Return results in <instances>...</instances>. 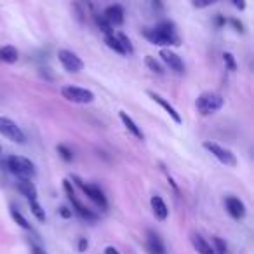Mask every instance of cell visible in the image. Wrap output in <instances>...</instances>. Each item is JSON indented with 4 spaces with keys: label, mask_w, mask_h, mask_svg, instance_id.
<instances>
[{
    "label": "cell",
    "mask_w": 254,
    "mask_h": 254,
    "mask_svg": "<svg viewBox=\"0 0 254 254\" xmlns=\"http://www.w3.org/2000/svg\"><path fill=\"white\" fill-rule=\"evenodd\" d=\"M218 0H191V5L195 9H204V7H209V5L216 4Z\"/></svg>",
    "instance_id": "83f0119b"
},
{
    "label": "cell",
    "mask_w": 254,
    "mask_h": 254,
    "mask_svg": "<svg viewBox=\"0 0 254 254\" xmlns=\"http://www.w3.org/2000/svg\"><path fill=\"white\" fill-rule=\"evenodd\" d=\"M145 63H146V66L150 68V70L153 71V73H164V68H162V64L159 63V61L155 60L153 56H146L145 58Z\"/></svg>",
    "instance_id": "cb8c5ba5"
},
{
    "label": "cell",
    "mask_w": 254,
    "mask_h": 254,
    "mask_svg": "<svg viewBox=\"0 0 254 254\" xmlns=\"http://www.w3.org/2000/svg\"><path fill=\"white\" fill-rule=\"evenodd\" d=\"M7 166L11 169V173L16 174L19 180H32L35 176V166H33L32 160L25 159V157H11L7 160Z\"/></svg>",
    "instance_id": "3957f363"
},
{
    "label": "cell",
    "mask_w": 254,
    "mask_h": 254,
    "mask_svg": "<svg viewBox=\"0 0 254 254\" xmlns=\"http://www.w3.org/2000/svg\"><path fill=\"white\" fill-rule=\"evenodd\" d=\"M223 98L218 92H204L197 98L195 106H197L200 115H212V113L219 112L223 108Z\"/></svg>",
    "instance_id": "7a4b0ae2"
},
{
    "label": "cell",
    "mask_w": 254,
    "mask_h": 254,
    "mask_svg": "<svg viewBox=\"0 0 254 254\" xmlns=\"http://www.w3.org/2000/svg\"><path fill=\"white\" fill-rule=\"evenodd\" d=\"M225 205H226V211L232 218L235 219H242L246 216V205L240 198L237 197H226L225 198Z\"/></svg>",
    "instance_id": "8fae6325"
},
{
    "label": "cell",
    "mask_w": 254,
    "mask_h": 254,
    "mask_svg": "<svg viewBox=\"0 0 254 254\" xmlns=\"http://www.w3.org/2000/svg\"><path fill=\"white\" fill-rule=\"evenodd\" d=\"M212 242H214V246H216L214 254H226V244L223 242L219 237H214V239H212Z\"/></svg>",
    "instance_id": "4316f807"
},
{
    "label": "cell",
    "mask_w": 254,
    "mask_h": 254,
    "mask_svg": "<svg viewBox=\"0 0 254 254\" xmlns=\"http://www.w3.org/2000/svg\"><path fill=\"white\" fill-rule=\"evenodd\" d=\"M18 188L28 200L30 198H37V188H35V185L32 183V180H19Z\"/></svg>",
    "instance_id": "d6986e66"
},
{
    "label": "cell",
    "mask_w": 254,
    "mask_h": 254,
    "mask_svg": "<svg viewBox=\"0 0 254 254\" xmlns=\"http://www.w3.org/2000/svg\"><path fill=\"white\" fill-rule=\"evenodd\" d=\"M61 94L64 99L75 103V105H89L94 101V92L84 87H77V85H64L61 89Z\"/></svg>",
    "instance_id": "277c9868"
},
{
    "label": "cell",
    "mask_w": 254,
    "mask_h": 254,
    "mask_svg": "<svg viewBox=\"0 0 254 254\" xmlns=\"http://www.w3.org/2000/svg\"><path fill=\"white\" fill-rule=\"evenodd\" d=\"M0 155H2V146H0Z\"/></svg>",
    "instance_id": "8d00e7d4"
},
{
    "label": "cell",
    "mask_w": 254,
    "mask_h": 254,
    "mask_svg": "<svg viewBox=\"0 0 254 254\" xmlns=\"http://www.w3.org/2000/svg\"><path fill=\"white\" fill-rule=\"evenodd\" d=\"M73 181L78 185V187L82 188V191H84L85 195H87L89 198H91L94 204H98L101 209H106L108 207V202H106V197L103 195V191L99 190L98 187H94V185H85L82 180H78L77 176H73Z\"/></svg>",
    "instance_id": "9c48e42d"
},
{
    "label": "cell",
    "mask_w": 254,
    "mask_h": 254,
    "mask_svg": "<svg viewBox=\"0 0 254 254\" xmlns=\"http://www.w3.org/2000/svg\"><path fill=\"white\" fill-rule=\"evenodd\" d=\"M233 4H235L237 9H240V11H244L246 9V0H232Z\"/></svg>",
    "instance_id": "4dcf8cb0"
},
{
    "label": "cell",
    "mask_w": 254,
    "mask_h": 254,
    "mask_svg": "<svg viewBox=\"0 0 254 254\" xmlns=\"http://www.w3.org/2000/svg\"><path fill=\"white\" fill-rule=\"evenodd\" d=\"M223 63H225L226 70H230V71H235L237 70L235 58H233L232 53H225V54H223Z\"/></svg>",
    "instance_id": "d4e9b609"
},
{
    "label": "cell",
    "mask_w": 254,
    "mask_h": 254,
    "mask_svg": "<svg viewBox=\"0 0 254 254\" xmlns=\"http://www.w3.org/2000/svg\"><path fill=\"white\" fill-rule=\"evenodd\" d=\"M0 134L4 136V138L11 139V141L18 143V145H23L26 141V136L21 131V127L14 120L7 119V117H0Z\"/></svg>",
    "instance_id": "5b68a950"
},
{
    "label": "cell",
    "mask_w": 254,
    "mask_h": 254,
    "mask_svg": "<svg viewBox=\"0 0 254 254\" xmlns=\"http://www.w3.org/2000/svg\"><path fill=\"white\" fill-rule=\"evenodd\" d=\"M58 60L63 64L64 70L70 71V73H78V71H82V68H84L82 60L75 53H71V51L61 49L60 53H58Z\"/></svg>",
    "instance_id": "ba28073f"
},
{
    "label": "cell",
    "mask_w": 254,
    "mask_h": 254,
    "mask_svg": "<svg viewBox=\"0 0 254 254\" xmlns=\"http://www.w3.org/2000/svg\"><path fill=\"white\" fill-rule=\"evenodd\" d=\"M63 188H64V193H66L68 200L73 204L75 207V212H77L78 216H80L82 219H85V221H98V216L94 214L92 211H89L87 207H84V205L80 204V202L77 200V197H75V191H73V187H71V183L68 180L63 181Z\"/></svg>",
    "instance_id": "8992f818"
},
{
    "label": "cell",
    "mask_w": 254,
    "mask_h": 254,
    "mask_svg": "<svg viewBox=\"0 0 254 254\" xmlns=\"http://www.w3.org/2000/svg\"><path fill=\"white\" fill-rule=\"evenodd\" d=\"M155 2H159V0H155Z\"/></svg>",
    "instance_id": "74e56055"
},
{
    "label": "cell",
    "mask_w": 254,
    "mask_h": 254,
    "mask_svg": "<svg viewBox=\"0 0 254 254\" xmlns=\"http://www.w3.org/2000/svg\"><path fill=\"white\" fill-rule=\"evenodd\" d=\"M18 49L12 46H4V47H0V61H4V63H16L18 61Z\"/></svg>",
    "instance_id": "ac0fdd59"
},
{
    "label": "cell",
    "mask_w": 254,
    "mask_h": 254,
    "mask_svg": "<svg viewBox=\"0 0 254 254\" xmlns=\"http://www.w3.org/2000/svg\"><path fill=\"white\" fill-rule=\"evenodd\" d=\"M105 44L112 51H115L117 54H122V56H126V51H124V47L120 46V42H119V39L115 37V33H113V35H106L105 37Z\"/></svg>",
    "instance_id": "44dd1931"
},
{
    "label": "cell",
    "mask_w": 254,
    "mask_h": 254,
    "mask_svg": "<svg viewBox=\"0 0 254 254\" xmlns=\"http://www.w3.org/2000/svg\"><path fill=\"white\" fill-rule=\"evenodd\" d=\"M160 60L164 61V63L167 64V66L171 68V70L178 71V73H181V71H185V64H183V60H181L180 56H178L176 53H173L171 49H162L160 51Z\"/></svg>",
    "instance_id": "30bf717a"
},
{
    "label": "cell",
    "mask_w": 254,
    "mask_h": 254,
    "mask_svg": "<svg viewBox=\"0 0 254 254\" xmlns=\"http://www.w3.org/2000/svg\"><path fill=\"white\" fill-rule=\"evenodd\" d=\"M105 254H120V253H119V251L115 249V247L108 246V247H106V249H105Z\"/></svg>",
    "instance_id": "e575fe53"
},
{
    "label": "cell",
    "mask_w": 254,
    "mask_h": 254,
    "mask_svg": "<svg viewBox=\"0 0 254 254\" xmlns=\"http://www.w3.org/2000/svg\"><path fill=\"white\" fill-rule=\"evenodd\" d=\"M216 23H218V26H221L223 23H225V19H223L221 16H218V19H216Z\"/></svg>",
    "instance_id": "d590c367"
},
{
    "label": "cell",
    "mask_w": 254,
    "mask_h": 254,
    "mask_svg": "<svg viewBox=\"0 0 254 254\" xmlns=\"http://www.w3.org/2000/svg\"><path fill=\"white\" fill-rule=\"evenodd\" d=\"M96 25H98V28L101 30L105 35H113V26L110 25L103 16H96Z\"/></svg>",
    "instance_id": "603a6c76"
},
{
    "label": "cell",
    "mask_w": 254,
    "mask_h": 254,
    "mask_svg": "<svg viewBox=\"0 0 254 254\" xmlns=\"http://www.w3.org/2000/svg\"><path fill=\"white\" fill-rule=\"evenodd\" d=\"M191 244H193L195 251H197L198 254H214V249H212L211 246H209V242L204 239V237L200 235H191Z\"/></svg>",
    "instance_id": "e0dca14e"
},
{
    "label": "cell",
    "mask_w": 254,
    "mask_h": 254,
    "mask_svg": "<svg viewBox=\"0 0 254 254\" xmlns=\"http://www.w3.org/2000/svg\"><path fill=\"white\" fill-rule=\"evenodd\" d=\"M146 249H148L150 254H166V247H164L162 240L152 230L146 232Z\"/></svg>",
    "instance_id": "4fadbf2b"
},
{
    "label": "cell",
    "mask_w": 254,
    "mask_h": 254,
    "mask_svg": "<svg viewBox=\"0 0 254 254\" xmlns=\"http://www.w3.org/2000/svg\"><path fill=\"white\" fill-rule=\"evenodd\" d=\"M230 23H232V25L235 26V28H237V32H240V33L244 32V26H242V23H239V21H237V19H232V21H230Z\"/></svg>",
    "instance_id": "d6a6232c"
},
{
    "label": "cell",
    "mask_w": 254,
    "mask_h": 254,
    "mask_svg": "<svg viewBox=\"0 0 254 254\" xmlns=\"http://www.w3.org/2000/svg\"><path fill=\"white\" fill-rule=\"evenodd\" d=\"M32 253H33V254H47L46 251H44V249H40L39 246H32Z\"/></svg>",
    "instance_id": "836d02e7"
},
{
    "label": "cell",
    "mask_w": 254,
    "mask_h": 254,
    "mask_svg": "<svg viewBox=\"0 0 254 254\" xmlns=\"http://www.w3.org/2000/svg\"><path fill=\"white\" fill-rule=\"evenodd\" d=\"M148 96L153 99V101L157 103V105H160L164 110H166L167 113H169V115H171V119H173L174 122H176V124H181V122H183V120H181V115H180V113H178V110L174 108V106L171 105L169 101H166V99H164L162 96H160V94H157V92H153V91H148Z\"/></svg>",
    "instance_id": "7c38bea8"
},
{
    "label": "cell",
    "mask_w": 254,
    "mask_h": 254,
    "mask_svg": "<svg viewBox=\"0 0 254 254\" xmlns=\"http://www.w3.org/2000/svg\"><path fill=\"white\" fill-rule=\"evenodd\" d=\"M150 204H152V211H153V214H155V218L159 219V221H164V219L167 218V214H169L164 198L159 197V195H153Z\"/></svg>",
    "instance_id": "9a60e30c"
},
{
    "label": "cell",
    "mask_w": 254,
    "mask_h": 254,
    "mask_svg": "<svg viewBox=\"0 0 254 254\" xmlns=\"http://www.w3.org/2000/svg\"><path fill=\"white\" fill-rule=\"evenodd\" d=\"M87 246H89L87 239H80V240H78V251H80V253H84V251L87 249Z\"/></svg>",
    "instance_id": "f546056e"
},
{
    "label": "cell",
    "mask_w": 254,
    "mask_h": 254,
    "mask_svg": "<svg viewBox=\"0 0 254 254\" xmlns=\"http://www.w3.org/2000/svg\"><path fill=\"white\" fill-rule=\"evenodd\" d=\"M103 18L112 26H120L124 23V9L120 5H110V7H106Z\"/></svg>",
    "instance_id": "5bb4252c"
},
{
    "label": "cell",
    "mask_w": 254,
    "mask_h": 254,
    "mask_svg": "<svg viewBox=\"0 0 254 254\" xmlns=\"http://www.w3.org/2000/svg\"><path fill=\"white\" fill-rule=\"evenodd\" d=\"M119 115H120V120H122V124L127 127V131L131 132L132 136H136V138H138V139H145V134H143V131H141V129H139L138 124H136L134 120L131 119V117L127 115L126 112H120Z\"/></svg>",
    "instance_id": "2e32d148"
},
{
    "label": "cell",
    "mask_w": 254,
    "mask_h": 254,
    "mask_svg": "<svg viewBox=\"0 0 254 254\" xmlns=\"http://www.w3.org/2000/svg\"><path fill=\"white\" fill-rule=\"evenodd\" d=\"M117 39H119V42H120V46L124 47V51H126V54H132V46H131V40L127 39L124 33H117Z\"/></svg>",
    "instance_id": "484cf974"
},
{
    "label": "cell",
    "mask_w": 254,
    "mask_h": 254,
    "mask_svg": "<svg viewBox=\"0 0 254 254\" xmlns=\"http://www.w3.org/2000/svg\"><path fill=\"white\" fill-rule=\"evenodd\" d=\"M11 216H12V219H14V223H18V225L21 226L23 230H32V226H30L28 221H26V219L23 218L21 212H19L16 207H12V205H11Z\"/></svg>",
    "instance_id": "7402d4cb"
},
{
    "label": "cell",
    "mask_w": 254,
    "mask_h": 254,
    "mask_svg": "<svg viewBox=\"0 0 254 254\" xmlns=\"http://www.w3.org/2000/svg\"><path fill=\"white\" fill-rule=\"evenodd\" d=\"M204 148L207 150V152H211L212 155H214L221 164H225V166H228V167L237 166V157L233 155L232 150L225 148V146L218 145V143H212V141H205Z\"/></svg>",
    "instance_id": "52a82bcc"
},
{
    "label": "cell",
    "mask_w": 254,
    "mask_h": 254,
    "mask_svg": "<svg viewBox=\"0 0 254 254\" xmlns=\"http://www.w3.org/2000/svg\"><path fill=\"white\" fill-rule=\"evenodd\" d=\"M28 204H30V209H32V214L35 216L40 223L46 221V212H44L42 205L39 204V200H37V198H30Z\"/></svg>",
    "instance_id": "ffe728a7"
},
{
    "label": "cell",
    "mask_w": 254,
    "mask_h": 254,
    "mask_svg": "<svg viewBox=\"0 0 254 254\" xmlns=\"http://www.w3.org/2000/svg\"><path fill=\"white\" fill-rule=\"evenodd\" d=\"M60 214L63 216L64 219L71 218V212H70V209H68V207H61V209H60Z\"/></svg>",
    "instance_id": "1f68e13d"
},
{
    "label": "cell",
    "mask_w": 254,
    "mask_h": 254,
    "mask_svg": "<svg viewBox=\"0 0 254 254\" xmlns=\"http://www.w3.org/2000/svg\"><path fill=\"white\" fill-rule=\"evenodd\" d=\"M56 150H58V153H60V155L63 157L64 160H66V162H70V160L73 159V153H71L70 150H68V148H66V146H64V145H60V146H58Z\"/></svg>",
    "instance_id": "f1b7e54d"
},
{
    "label": "cell",
    "mask_w": 254,
    "mask_h": 254,
    "mask_svg": "<svg viewBox=\"0 0 254 254\" xmlns=\"http://www.w3.org/2000/svg\"><path fill=\"white\" fill-rule=\"evenodd\" d=\"M143 37L148 39L155 46H180V37L176 35V28L174 23L162 21L155 26V28H145L143 30Z\"/></svg>",
    "instance_id": "6da1fadb"
}]
</instances>
